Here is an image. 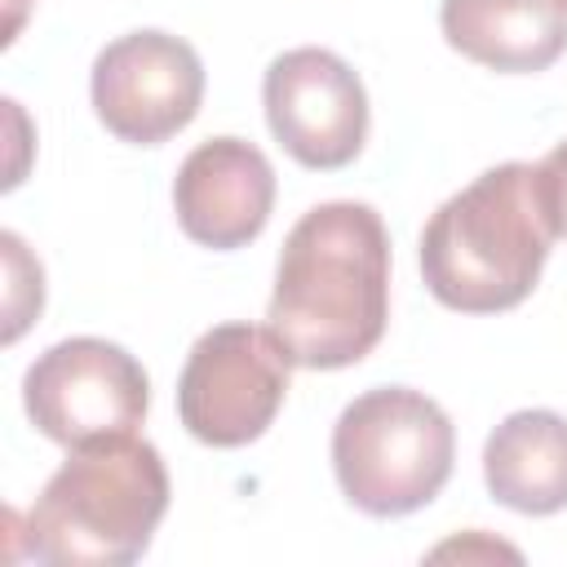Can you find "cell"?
<instances>
[{
  "label": "cell",
  "instance_id": "6da1fadb",
  "mask_svg": "<svg viewBox=\"0 0 567 567\" xmlns=\"http://www.w3.org/2000/svg\"><path fill=\"white\" fill-rule=\"evenodd\" d=\"M390 319V230L372 204H315L284 239L266 328L292 368L337 372L372 354Z\"/></svg>",
  "mask_w": 567,
  "mask_h": 567
},
{
  "label": "cell",
  "instance_id": "7a4b0ae2",
  "mask_svg": "<svg viewBox=\"0 0 567 567\" xmlns=\"http://www.w3.org/2000/svg\"><path fill=\"white\" fill-rule=\"evenodd\" d=\"M554 239L563 235L540 164L509 159L434 208L421 230V275L447 310H514L532 297Z\"/></svg>",
  "mask_w": 567,
  "mask_h": 567
},
{
  "label": "cell",
  "instance_id": "3957f363",
  "mask_svg": "<svg viewBox=\"0 0 567 567\" xmlns=\"http://www.w3.org/2000/svg\"><path fill=\"white\" fill-rule=\"evenodd\" d=\"M27 514V549L66 567H120L146 554L168 514V470L137 434L66 447Z\"/></svg>",
  "mask_w": 567,
  "mask_h": 567
},
{
  "label": "cell",
  "instance_id": "277c9868",
  "mask_svg": "<svg viewBox=\"0 0 567 567\" xmlns=\"http://www.w3.org/2000/svg\"><path fill=\"white\" fill-rule=\"evenodd\" d=\"M456 430L447 412L408 385L363 390L332 425V470L346 501L372 518L430 505L452 478Z\"/></svg>",
  "mask_w": 567,
  "mask_h": 567
},
{
  "label": "cell",
  "instance_id": "5b68a950",
  "mask_svg": "<svg viewBox=\"0 0 567 567\" xmlns=\"http://www.w3.org/2000/svg\"><path fill=\"white\" fill-rule=\"evenodd\" d=\"M292 359L270 328L217 323L208 328L177 377V416L190 439L208 447H244L261 439L284 408Z\"/></svg>",
  "mask_w": 567,
  "mask_h": 567
},
{
  "label": "cell",
  "instance_id": "8992f818",
  "mask_svg": "<svg viewBox=\"0 0 567 567\" xmlns=\"http://www.w3.org/2000/svg\"><path fill=\"white\" fill-rule=\"evenodd\" d=\"M22 403L44 439L80 447L137 434L151 408V381L124 346L106 337H66L35 354L22 377Z\"/></svg>",
  "mask_w": 567,
  "mask_h": 567
},
{
  "label": "cell",
  "instance_id": "52a82bcc",
  "mask_svg": "<svg viewBox=\"0 0 567 567\" xmlns=\"http://www.w3.org/2000/svg\"><path fill=\"white\" fill-rule=\"evenodd\" d=\"M89 93L106 133L133 146H159L199 115L204 62L182 35L128 31L93 58Z\"/></svg>",
  "mask_w": 567,
  "mask_h": 567
},
{
  "label": "cell",
  "instance_id": "ba28073f",
  "mask_svg": "<svg viewBox=\"0 0 567 567\" xmlns=\"http://www.w3.org/2000/svg\"><path fill=\"white\" fill-rule=\"evenodd\" d=\"M261 106L275 142L306 168H346L368 142L363 80L332 49L279 53L261 80Z\"/></svg>",
  "mask_w": 567,
  "mask_h": 567
},
{
  "label": "cell",
  "instance_id": "9c48e42d",
  "mask_svg": "<svg viewBox=\"0 0 567 567\" xmlns=\"http://www.w3.org/2000/svg\"><path fill=\"white\" fill-rule=\"evenodd\" d=\"M173 208L186 239L230 252L252 244L275 208V168L244 137L199 142L173 182Z\"/></svg>",
  "mask_w": 567,
  "mask_h": 567
},
{
  "label": "cell",
  "instance_id": "30bf717a",
  "mask_svg": "<svg viewBox=\"0 0 567 567\" xmlns=\"http://www.w3.org/2000/svg\"><path fill=\"white\" fill-rule=\"evenodd\" d=\"M439 27L461 58L509 75L545 71L567 53L563 0H443Z\"/></svg>",
  "mask_w": 567,
  "mask_h": 567
},
{
  "label": "cell",
  "instance_id": "8fae6325",
  "mask_svg": "<svg viewBox=\"0 0 567 567\" xmlns=\"http://www.w3.org/2000/svg\"><path fill=\"white\" fill-rule=\"evenodd\" d=\"M483 478L492 501L514 514L567 509V416L549 408L509 412L483 443Z\"/></svg>",
  "mask_w": 567,
  "mask_h": 567
},
{
  "label": "cell",
  "instance_id": "7c38bea8",
  "mask_svg": "<svg viewBox=\"0 0 567 567\" xmlns=\"http://www.w3.org/2000/svg\"><path fill=\"white\" fill-rule=\"evenodd\" d=\"M540 173H545V186H549V199L558 213V235H567V142H558L540 159Z\"/></svg>",
  "mask_w": 567,
  "mask_h": 567
},
{
  "label": "cell",
  "instance_id": "4fadbf2b",
  "mask_svg": "<svg viewBox=\"0 0 567 567\" xmlns=\"http://www.w3.org/2000/svg\"><path fill=\"white\" fill-rule=\"evenodd\" d=\"M9 4H13V18H9V35H13L18 31V4H27V0H9Z\"/></svg>",
  "mask_w": 567,
  "mask_h": 567
},
{
  "label": "cell",
  "instance_id": "5bb4252c",
  "mask_svg": "<svg viewBox=\"0 0 567 567\" xmlns=\"http://www.w3.org/2000/svg\"><path fill=\"white\" fill-rule=\"evenodd\" d=\"M563 4H567V0H563Z\"/></svg>",
  "mask_w": 567,
  "mask_h": 567
}]
</instances>
